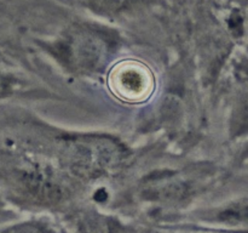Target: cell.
I'll return each mask as SVG.
<instances>
[{"instance_id":"cell-1","label":"cell","mask_w":248,"mask_h":233,"mask_svg":"<svg viewBox=\"0 0 248 233\" xmlns=\"http://www.w3.org/2000/svg\"><path fill=\"white\" fill-rule=\"evenodd\" d=\"M109 84L120 99L138 102L149 96L154 87V80L145 66L127 61L114 67L109 75Z\"/></svg>"},{"instance_id":"cell-2","label":"cell","mask_w":248,"mask_h":233,"mask_svg":"<svg viewBox=\"0 0 248 233\" xmlns=\"http://www.w3.org/2000/svg\"><path fill=\"white\" fill-rule=\"evenodd\" d=\"M6 233H47L45 228L41 226L33 225V223H24V225L16 226V227L11 228L7 231Z\"/></svg>"}]
</instances>
